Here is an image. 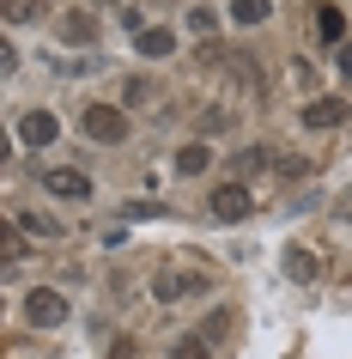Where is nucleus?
I'll return each mask as SVG.
<instances>
[{
  "instance_id": "nucleus-20",
  "label": "nucleus",
  "mask_w": 352,
  "mask_h": 359,
  "mask_svg": "<svg viewBox=\"0 0 352 359\" xmlns=\"http://www.w3.org/2000/svg\"><path fill=\"white\" fill-rule=\"evenodd\" d=\"M340 74L352 79V43H340Z\"/></svg>"
},
{
  "instance_id": "nucleus-5",
  "label": "nucleus",
  "mask_w": 352,
  "mask_h": 359,
  "mask_svg": "<svg viewBox=\"0 0 352 359\" xmlns=\"http://www.w3.org/2000/svg\"><path fill=\"white\" fill-rule=\"evenodd\" d=\"M55 134H61L55 110H24L19 116V140L24 147H55Z\"/></svg>"
},
{
  "instance_id": "nucleus-4",
  "label": "nucleus",
  "mask_w": 352,
  "mask_h": 359,
  "mask_svg": "<svg viewBox=\"0 0 352 359\" xmlns=\"http://www.w3.org/2000/svg\"><path fill=\"white\" fill-rule=\"evenodd\" d=\"M195 286H201V280L183 274V268H158V274H152V299H158V304H183Z\"/></svg>"
},
{
  "instance_id": "nucleus-6",
  "label": "nucleus",
  "mask_w": 352,
  "mask_h": 359,
  "mask_svg": "<svg viewBox=\"0 0 352 359\" xmlns=\"http://www.w3.org/2000/svg\"><path fill=\"white\" fill-rule=\"evenodd\" d=\"M43 189H49V195H67V201H85V195H92V177H85V170L55 165V170H43Z\"/></svg>"
},
{
  "instance_id": "nucleus-14",
  "label": "nucleus",
  "mask_w": 352,
  "mask_h": 359,
  "mask_svg": "<svg viewBox=\"0 0 352 359\" xmlns=\"http://www.w3.org/2000/svg\"><path fill=\"white\" fill-rule=\"evenodd\" d=\"M206 158H213V152H206L201 140H188V147H176V170H183V177H201V170H206Z\"/></svg>"
},
{
  "instance_id": "nucleus-17",
  "label": "nucleus",
  "mask_w": 352,
  "mask_h": 359,
  "mask_svg": "<svg viewBox=\"0 0 352 359\" xmlns=\"http://www.w3.org/2000/svg\"><path fill=\"white\" fill-rule=\"evenodd\" d=\"M188 31H201V37H213V31H219V19H213L206 6H195V13H188Z\"/></svg>"
},
{
  "instance_id": "nucleus-12",
  "label": "nucleus",
  "mask_w": 352,
  "mask_h": 359,
  "mask_svg": "<svg viewBox=\"0 0 352 359\" xmlns=\"http://www.w3.org/2000/svg\"><path fill=\"white\" fill-rule=\"evenodd\" d=\"M61 37L67 43H97V19L92 13H61Z\"/></svg>"
},
{
  "instance_id": "nucleus-8",
  "label": "nucleus",
  "mask_w": 352,
  "mask_h": 359,
  "mask_svg": "<svg viewBox=\"0 0 352 359\" xmlns=\"http://www.w3.org/2000/svg\"><path fill=\"white\" fill-rule=\"evenodd\" d=\"M316 37L322 43H346V13H340V6H316Z\"/></svg>"
},
{
  "instance_id": "nucleus-7",
  "label": "nucleus",
  "mask_w": 352,
  "mask_h": 359,
  "mask_svg": "<svg viewBox=\"0 0 352 359\" xmlns=\"http://www.w3.org/2000/svg\"><path fill=\"white\" fill-rule=\"evenodd\" d=\"M140 55L146 61H164V55H176V31H164V25H146V31H140Z\"/></svg>"
},
{
  "instance_id": "nucleus-19",
  "label": "nucleus",
  "mask_w": 352,
  "mask_h": 359,
  "mask_svg": "<svg viewBox=\"0 0 352 359\" xmlns=\"http://www.w3.org/2000/svg\"><path fill=\"white\" fill-rule=\"evenodd\" d=\"M6 19H13V25H24V19H31V0H6Z\"/></svg>"
},
{
  "instance_id": "nucleus-9",
  "label": "nucleus",
  "mask_w": 352,
  "mask_h": 359,
  "mask_svg": "<svg viewBox=\"0 0 352 359\" xmlns=\"http://www.w3.org/2000/svg\"><path fill=\"white\" fill-rule=\"evenodd\" d=\"M340 122H346V104H334V97H316L304 110V128H340Z\"/></svg>"
},
{
  "instance_id": "nucleus-10",
  "label": "nucleus",
  "mask_w": 352,
  "mask_h": 359,
  "mask_svg": "<svg viewBox=\"0 0 352 359\" xmlns=\"http://www.w3.org/2000/svg\"><path fill=\"white\" fill-rule=\"evenodd\" d=\"M13 226H19L24 238H37V244H43V238H61V226H55V219H49V213H31V208H19V213H13Z\"/></svg>"
},
{
  "instance_id": "nucleus-13",
  "label": "nucleus",
  "mask_w": 352,
  "mask_h": 359,
  "mask_svg": "<svg viewBox=\"0 0 352 359\" xmlns=\"http://www.w3.org/2000/svg\"><path fill=\"white\" fill-rule=\"evenodd\" d=\"M267 165H274V147H249V152H237V158H231L237 183H243V177H255V170H267Z\"/></svg>"
},
{
  "instance_id": "nucleus-3",
  "label": "nucleus",
  "mask_w": 352,
  "mask_h": 359,
  "mask_svg": "<svg viewBox=\"0 0 352 359\" xmlns=\"http://www.w3.org/2000/svg\"><path fill=\"white\" fill-rule=\"evenodd\" d=\"M206 213H213L219 226H231V219H243V213H249V189H243V183H219V189L206 195Z\"/></svg>"
},
{
  "instance_id": "nucleus-16",
  "label": "nucleus",
  "mask_w": 352,
  "mask_h": 359,
  "mask_svg": "<svg viewBox=\"0 0 352 359\" xmlns=\"http://www.w3.org/2000/svg\"><path fill=\"white\" fill-rule=\"evenodd\" d=\"M176 359H206V335H183L176 341Z\"/></svg>"
},
{
  "instance_id": "nucleus-11",
  "label": "nucleus",
  "mask_w": 352,
  "mask_h": 359,
  "mask_svg": "<svg viewBox=\"0 0 352 359\" xmlns=\"http://www.w3.org/2000/svg\"><path fill=\"white\" fill-rule=\"evenodd\" d=\"M286 274H292V280H304V286H310L316 274H322V262H316V256H310V250H304V244H292V250H286Z\"/></svg>"
},
{
  "instance_id": "nucleus-2",
  "label": "nucleus",
  "mask_w": 352,
  "mask_h": 359,
  "mask_svg": "<svg viewBox=\"0 0 352 359\" xmlns=\"http://www.w3.org/2000/svg\"><path fill=\"white\" fill-rule=\"evenodd\" d=\"M24 317L37 323V329H61L67 323V299H61L55 286H31L24 292Z\"/></svg>"
},
{
  "instance_id": "nucleus-1",
  "label": "nucleus",
  "mask_w": 352,
  "mask_h": 359,
  "mask_svg": "<svg viewBox=\"0 0 352 359\" xmlns=\"http://www.w3.org/2000/svg\"><path fill=\"white\" fill-rule=\"evenodd\" d=\"M79 128H85V140H97V147H122V140H128V110H122V104H85V110H79Z\"/></svg>"
},
{
  "instance_id": "nucleus-18",
  "label": "nucleus",
  "mask_w": 352,
  "mask_h": 359,
  "mask_svg": "<svg viewBox=\"0 0 352 359\" xmlns=\"http://www.w3.org/2000/svg\"><path fill=\"white\" fill-rule=\"evenodd\" d=\"M225 329H231V311H213V317H206V329H201V335H206V341H219Z\"/></svg>"
},
{
  "instance_id": "nucleus-15",
  "label": "nucleus",
  "mask_w": 352,
  "mask_h": 359,
  "mask_svg": "<svg viewBox=\"0 0 352 359\" xmlns=\"http://www.w3.org/2000/svg\"><path fill=\"white\" fill-rule=\"evenodd\" d=\"M267 13H274V0H231V19L237 25H261Z\"/></svg>"
}]
</instances>
